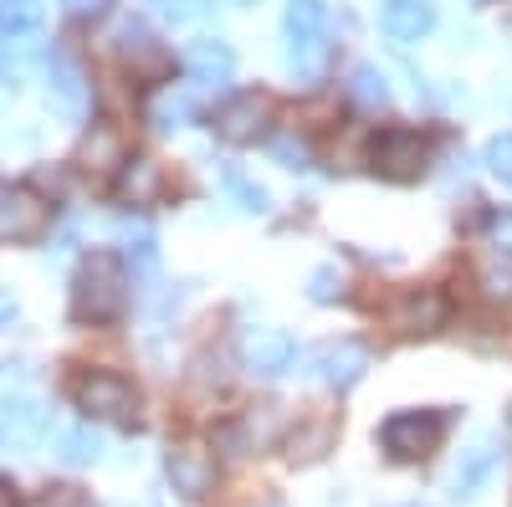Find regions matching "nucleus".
Wrapping results in <instances>:
<instances>
[{
  "label": "nucleus",
  "instance_id": "f3484780",
  "mask_svg": "<svg viewBox=\"0 0 512 507\" xmlns=\"http://www.w3.org/2000/svg\"><path fill=\"white\" fill-rule=\"evenodd\" d=\"M185 67H190L195 82H226L236 72V52H231V41L205 36V41H195V47L185 52Z\"/></svg>",
  "mask_w": 512,
  "mask_h": 507
},
{
  "label": "nucleus",
  "instance_id": "c9c22d12",
  "mask_svg": "<svg viewBox=\"0 0 512 507\" xmlns=\"http://www.w3.org/2000/svg\"><path fill=\"white\" fill-rule=\"evenodd\" d=\"M236 6H256V0H236Z\"/></svg>",
  "mask_w": 512,
  "mask_h": 507
},
{
  "label": "nucleus",
  "instance_id": "cd10ccee",
  "mask_svg": "<svg viewBox=\"0 0 512 507\" xmlns=\"http://www.w3.org/2000/svg\"><path fill=\"white\" fill-rule=\"evenodd\" d=\"M308 298H313V303H333V298H338V272H333V267H318V272L308 277Z\"/></svg>",
  "mask_w": 512,
  "mask_h": 507
},
{
  "label": "nucleus",
  "instance_id": "5701e85b",
  "mask_svg": "<svg viewBox=\"0 0 512 507\" xmlns=\"http://www.w3.org/2000/svg\"><path fill=\"white\" fill-rule=\"evenodd\" d=\"M482 303L497 313H512V267H487L482 272Z\"/></svg>",
  "mask_w": 512,
  "mask_h": 507
},
{
  "label": "nucleus",
  "instance_id": "e433bc0d",
  "mask_svg": "<svg viewBox=\"0 0 512 507\" xmlns=\"http://www.w3.org/2000/svg\"><path fill=\"white\" fill-rule=\"evenodd\" d=\"M410 507H420V502H410Z\"/></svg>",
  "mask_w": 512,
  "mask_h": 507
},
{
  "label": "nucleus",
  "instance_id": "9b49d317",
  "mask_svg": "<svg viewBox=\"0 0 512 507\" xmlns=\"http://www.w3.org/2000/svg\"><path fill=\"white\" fill-rule=\"evenodd\" d=\"M338 441V420L333 415H297V426L287 431L282 451L287 461H297V467H313V461H323Z\"/></svg>",
  "mask_w": 512,
  "mask_h": 507
},
{
  "label": "nucleus",
  "instance_id": "4468645a",
  "mask_svg": "<svg viewBox=\"0 0 512 507\" xmlns=\"http://www.w3.org/2000/svg\"><path fill=\"white\" fill-rule=\"evenodd\" d=\"M77 164L88 169V175H108V169H118V164H128V144H123V134L113 129V123H93V134L82 139V149H77Z\"/></svg>",
  "mask_w": 512,
  "mask_h": 507
},
{
  "label": "nucleus",
  "instance_id": "c85d7f7f",
  "mask_svg": "<svg viewBox=\"0 0 512 507\" xmlns=\"http://www.w3.org/2000/svg\"><path fill=\"white\" fill-rule=\"evenodd\" d=\"M487 164H492V175L512 185V139H492L487 144Z\"/></svg>",
  "mask_w": 512,
  "mask_h": 507
},
{
  "label": "nucleus",
  "instance_id": "1a4fd4ad",
  "mask_svg": "<svg viewBox=\"0 0 512 507\" xmlns=\"http://www.w3.org/2000/svg\"><path fill=\"white\" fill-rule=\"evenodd\" d=\"M323 21H328V6L323 0H287V41H292V62L313 67L318 52H323Z\"/></svg>",
  "mask_w": 512,
  "mask_h": 507
},
{
  "label": "nucleus",
  "instance_id": "39448f33",
  "mask_svg": "<svg viewBox=\"0 0 512 507\" xmlns=\"http://www.w3.org/2000/svg\"><path fill=\"white\" fill-rule=\"evenodd\" d=\"M72 400H77L82 415H93V420H134V410H139V390L128 385L123 374H108V369L77 374L72 379Z\"/></svg>",
  "mask_w": 512,
  "mask_h": 507
},
{
  "label": "nucleus",
  "instance_id": "2f4dec72",
  "mask_svg": "<svg viewBox=\"0 0 512 507\" xmlns=\"http://www.w3.org/2000/svg\"><path fill=\"white\" fill-rule=\"evenodd\" d=\"M62 6H67V11H103L108 0H62Z\"/></svg>",
  "mask_w": 512,
  "mask_h": 507
},
{
  "label": "nucleus",
  "instance_id": "6ab92c4d",
  "mask_svg": "<svg viewBox=\"0 0 512 507\" xmlns=\"http://www.w3.org/2000/svg\"><path fill=\"white\" fill-rule=\"evenodd\" d=\"M6 431H11V441H36L41 431H47V410H41L36 395H11L6 400Z\"/></svg>",
  "mask_w": 512,
  "mask_h": 507
},
{
  "label": "nucleus",
  "instance_id": "dca6fc26",
  "mask_svg": "<svg viewBox=\"0 0 512 507\" xmlns=\"http://www.w3.org/2000/svg\"><path fill=\"white\" fill-rule=\"evenodd\" d=\"M164 190H169V180L154 159H128L123 164V180H118L123 205H154V200H164Z\"/></svg>",
  "mask_w": 512,
  "mask_h": 507
},
{
  "label": "nucleus",
  "instance_id": "a878e982",
  "mask_svg": "<svg viewBox=\"0 0 512 507\" xmlns=\"http://www.w3.org/2000/svg\"><path fill=\"white\" fill-rule=\"evenodd\" d=\"M354 98H364V103H390V82H384L379 67H359V72H354Z\"/></svg>",
  "mask_w": 512,
  "mask_h": 507
},
{
  "label": "nucleus",
  "instance_id": "2eb2a0df",
  "mask_svg": "<svg viewBox=\"0 0 512 507\" xmlns=\"http://www.w3.org/2000/svg\"><path fill=\"white\" fill-rule=\"evenodd\" d=\"M118 52H123V62H128V72H134V77H164L169 72V52L159 47L149 31H139V26H123Z\"/></svg>",
  "mask_w": 512,
  "mask_h": 507
},
{
  "label": "nucleus",
  "instance_id": "f704fd0d",
  "mask_svg": "<svg viewBox=\"0 0 512 507\" xmlns=\"http://www.w3.org/2000/svg\"><path fill=\"white\" fill-rule=\"evenodd\" d=\"M497 241H502V246H512V216H502V221H497Z\"/></svg>",
  "mask_w": 512,
  "mask_h": 507
},
{
  "label": "nucleus",
  "instance_id": "72a5a7b5",
  "mask_svg": "<svg viewBox=\"0 0 512 507\" xmlns=\"http://www.w3.org/2000/svg\"><path fill=\"white\" fill-rule=\"evenodd\" d=\"M16 318V303H11V292H0V328H6Z\"/></svg>",
  "mask_w": 512,
  "mask_h": 507
},
{
  "label": "nucleus",
  "instance_id": "aec40b11",
  "mask_svg": "<svg viewBox=\"0 0 512 507\" xmlns=\"http://www.w3.org/2000/svg\"><path fill=\"white\" fill-rule=\"evenodd\" d=\"M41 26V0H0V31L6 36H31Z\"/></svg>",
  "mask_w": 512,
  "mask_h": 507
},
{
  "label": "nucleus",
  "instance_id": "6e6552de",
  "mask_svg": "<svg viewBox=\"0 0 512 507\" xmlns=\"http://www.w3.org/2000/svg\"><path fill=\"white\" fill-rule=\"evenodd\" d=\"M169 482H175L180 497H205L216 487V456H210L200 441H169Z\"/></svg>",
  "mask_w": 512,
  "mask_h": 507
},
{
  "label": "nucleus",
  "instance_id": "4be33fe9",
  "mask_svg": "<svg viewBox=\"0 0 512 507\" xmlns=\"http://www.w3.org/2000/svg\"><path fill=\"white\" fill-rule=\"evenodd\" d=\"M149 11L175 21V26H190V21H205L210 11H216V0H149Z\"/></svg>",
  "mask_w": 512,
  "mask_h": 507
},
{
  "label": "nucleus",
  "instance_id": "ddd939ff",
  "mask_svg": "<svg viewBox=\"0 0 512 507\" xmlns=\"http://www.w3.org/2000/svg\"><path fill=\"white\" fill-rule=\"evenodd\" d=\"M436 31V0H390L384 6V36L390 41H420Z\"/></svg>",
  "mask_w": 512,
  "mask_h": 507
},
{
  "label": "nucleus",
  "instance_id": "b1692460",
  "mask_svg": "<svg viewBox=\"0 0 512 507\" xmlns=\"http://www.w3.org/2000/svg\"><path fill=\"white\" fill-rule=\"evenodd\" d=\"M36 57H41V52H36L31 36H6V41H0V72H11V77H21Z\"/></svg>",
  "mask_w": 512,
  "mask_h": 507
},
{
  "label": "nucleus",
  "instance_id": "7ed1b4c3",
  "mask_svg": "<svg viewBox=\"0 0 512 507\" xmlns=\"http://www.w3.org/2000/svg\"><path fill=\"white\" fill-rule=\"evenodd\" d=\"M374 313L384 328L420 338V333H436L446 323V298L436 287H395V292H379L374 298Z\"/></svg>",
  "mask_w": 512,
  "mask_h": 507
},
{
  "label": "nucleus",
  "instance_id": "f8f14e48",
  "mask_svg": "<svg viewBox=\"0 0 512 507\" xmlns=\"http://www.w3.org/2000/svg\"><path fill=\"white\" fill-rule=\"evenodd\" d=\"M241 354H246V369H251V374L277 379V374H287V369H292L297 344H292V338H287L282 328H256V333H246Z\"/></svg>",
  "mask_w": 512,
  "mask_h": 507
},
{
  "label": "nucleus",
  "instance_id": "412c9836",
  "mask_svg": "<svg viewBox=\"0 0 512 507\" xmlns=\"http://www.w3.org/2000/svg\"><path fill=\"white\" fill-rule=\"evenodd\" d=\"M98 451H103V441H98V431H88V426H77V431H67V436L57 441V456L67 461V467H88V461H98Z\"/></svg>",
  "mask_w": 512,
  "mask_h": 507
},
{
  "label": "nucleus",
  "instance_id": "f257e3e1",
  "mask_svg": "<svg viewBox=\"0 0 512 507\" xmlns=\"http://www.w3.org/2000/svg\"><path fill=\"white\" fill-rule=\"evenodd\" d=\"M123 313H128L123 262L113 257V251H93V257L77 267V277H72V318L77 323H93V328H108Z\"/></svg>",
  "mask_w": 512,
  "mask_h": 507
},
{
  "label": "nucleus",
  "instance_id": "423d86ee",
  "mask_svg": "<svg viewBox=\"0 0 512 507\" xmlns=\"http://www.w3.org/2000/svg\"><path fill=\"white\" fill-rule=\"evenodd\" d=\"M52 226V205L31 185H0V246L41 241Z\"/></svg>",
  "mask_w": 512,
  "mask_h": 507
},
{
  "label": "nucleus",
  "instance_id": "c756f323",
  "mask_svg": "<svg viewBox=\"0 0 512 507\" xmlns=\"http://www.w3.org/2000/svg\"><path fill=\"white\" fill-rule=\"evenodd\" d=\"M41 507H93V497L82 492V487H52Z\"/></svg>",
  "mask_w": 512,
  "mask_h": 507
},
{
  "label": "nucleus",
  "instance_id": "bb28decb",
  "mask_svg": "<svg viewBox=\"0 0 512 507\" xmlns=\"http://www.w3.org/2000/svg\"><path fill=\"white\" fill-rule=\"evenodd\" d=\"M226 185L236 190V200H241V210H267V190L262 185H251L241 169H226Z\"/></svg>",
  "mask_w": 512,
  "mask_h": 507
},
{
  "label": "nucleus",
  "instance_id": "a211bd4d",
  "mask_svg": "<svg viewBox=\"0 0 512 507\" xmlns=\"http://www.w3.org/2000/svg\"><path fill=\"white\" fill-rule=\"evenodd\" d=\"M497 461H502V451H497L492 441L472 446V451L461 456V467H456V477H451V497H477V492L487 487V477L497 472Z\"/></svg>",
  "mask_w": 512,
  "mask_h": 507
},
{
  "label": "nucleus",
  "instance_id": "9d476101",
  "mask_svg": "<svg viewBox=\"0 0 512 507\" xmlns=\"http://www.w3.org/2000/svg\"><path fill=\"white\" fill-rule=\"evenodd\" d=\"M308 369L323 379V385H333V390H354L359 379H364V369H369V349L364 344H323L313 359H308Z\"/></svg>",
  "mask_w": 512,
  "mask_h": 507
},
{
  "label": "nucleus",
  "instance_id": "7c9ffc66",
  "mask_svg": "<svg viewBox=\"0 0 512 507\" xmlns=\"http://www.w3.org/2000/svg\"><path fill=\"white\" fill-rule=\"evenodd\" d=\"M277 159H282L287 169H303V159H308V154H303V144H292V139H277Z\"/></svg>",
  "mask_w": 512,
  "mask_h": 507
},
{
  "label": "nucleus",
  "instance_id": "20e7f679",
  "mask_svg": "<svg viewBox=\"0 0 512 507\" xmlns=\"http://www.w3.org/2000/svg\"><path fill=\"white\" fill-rule=\"evenodd\" d=\"M446 441V415L441 410H400L379 426V446L395 461H425Z\"/></svg>",
  "mask_w": 512,
  "mask_h": 507
},
{
  "label": "nucleus",
  "instance_id": "0eeeda50",
  "mask_svg": "<svg viewBox=\"0 0 512 507\" xmlns=\"http://www.w3.org/2000/svg\"><path fill=\"white\" fill-rule=\"evenodd\" d=\"M272 123H277V103L267 93H241L216 113V134L236 149H251V144L272 139Z\"/></svg>",
  "mask_w": 512,
  "mask_h": 507
},
{
  "label": "nucleus",
  "instance_id": "393cba45",
  "mask_svg": "<svg viewBox=\"0 0 512 507\" xmlns=\"http://www.w3.org/2000/svg\"><path fill=\"white\" fill-rule=\"evenodd\" d=\"M52 93H57L62 108H77L82 103V72L72 62H62V57H52Z\"/></svg>",
  "mask_w": 512,
  "mask_h": 507
},
{
  "label": "nucleus",
  "instance_id": "473e14b6",
  "mask_svg": "<svg viewBox=\"0 0 512 507\" xmlns=\"http://www.w3.org/2000/svg\"><path fill=\"white\" fill-rule=\"evenodd\" d=\"M0 507H21V497H16V487L0 477Z\"/></svg>",
  "mask_w": 512,
  "mask_h": 507
},
{
  "label": "nucleus",
  "instance_id": "f03ea898",
  "mask_svg": "<svg viewBox=\"0 0 512 507\" xmlns=\"http://www.w3.org/2000/svg\"><path fill=\"white\" fill-rule=\"evenodd\" d=\"M431 159H436V144H431V134H420V129H379L369 139V169L384 175V180L410 185V180H420L425 169H431Z\"/></svg>",
  "mask_w": 512,
  "mask_h": 507
}]
</instances>
